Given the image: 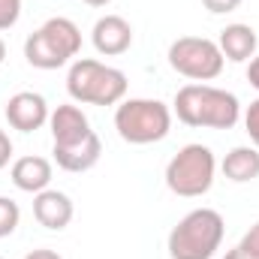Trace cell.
<instances>
[{
    "instance_id": "cell-10",
    "label": "cell",
    "mask_w": 259,
    "mask_h": 259,
    "mask_svg": "<svg viewBox=\"0 0 259 259\" xmlns=\"http://www.w3.org/2000/svg\"><path fill=\"white\" fill-rule=\"evenodd\" d=\"M91 42L103 58H118V55L130 52V46H133V27L121 15H103V18H97V24L91 30Z\"/></svg>"
},
{
    "instance_id": "cell-22",
    "label": "cell",
    "mask_w": 259,
    "mask_h": 259,
    "mask_svg": "<svg viewBox=\"0 0 259 259\" xmlns=\"http://www.w3.org/2000/svg\"><path fill=\"white\" fill-rule=\"evenodd\" d=\"M247 81H250V88L259 91V55H253L250 64H247Z\"/></svg>"
},
{
    "instance_id": "cell-3",
    "label": "cell",
    "mask_w": 259,
    "mask_h": 259,
    "mask_svg": "<svg viewBox=\"0 0 259 259\" xmlns=\"http://www.w3.org/2000/svg\"><path fill=\"white\" fill-rule=\"evenodd\" d=\"M223 214L214 208H193L178 220V226L169 232V256L172 259H211L223 244Z\"/></svg>"
},
{
    "instance_id": "cell-12",
    "label": "cell",
    "mask_w": 259,
    "mask_h": 259,
    "mask_svg": "<svg viewBox=\"0 0 259 259\" xmlns=\"http://www.w3.org/2000/svg\"><path fill=\"white\" fill-rule=\"evenodd\" d=\"M9 178L21 193L36 196L49 190V184H52V163L46 157H18L9 169Z\"/></svg>"
},
{
    "instance_id": "cell-14",
    "label": "cell",
    "mask_w": 259,
    "mask_h": 259,
    "mask_svg": "<svg viewBox=\"0 0 259 259\" xmlns=\"http://www.w3.org/2000/svg\"><path fill=\"white\" fill-rule=\"evenodd\" d=\"M217 46H220V52H223L226 61L244 64V61H250V58L256 55V30H253L250 24H241V21L226 24V27L220 30Z\"/></svg>"
},
{
    "instance_id": "cell-17",
    "label": "cell",
    "mask_w": 259,
    "mask_h": 259,
    "mask_svg": "<svg viewBox=\"0 0 259 259\" xmlns=\"http://www.w3.org/2000/svg\"><path fill=\"white\" fill-rule=\"evenodd\" d=\"M21 18V0H0V30L15 27Z\"/></svg>"
},
{
    "instance_id": "cell-1",
    "label": "cell",
    "mask_w": 259,
    "mask_h": 259,
    "mask_svg": "<svg viewBox=\"0 0 259 259\" xmlns=\"http://www.w3.org/2000/svg\"><path fill=\"white\" fill-rule=\"evenodd\" d=\"M172 112L178 115L181 124L205 130H232L241 121V103L232 91L190 81L175 94Z\"/></svg>"
},
{
    "instance_id": "cell-15",
    "label": "cell",
    "mask_w": 259,
    "mask_h": 259,
    "mask_svg": "<svg viewBox=\"0 0 259 259\" xmlns=\"http://www.w3.org/2000/svg\"><path fill=\"white\" fill-rule=\"evenodd\" d=\"M223 175L235 184H247V181H256L259 178V151L253 145H238L232 148L223 163H220Z\"/></svg>"
},
{
    "instance_id": "cell-7",
    "label": "cell",
    "mask_w": 259,
    "mask_h": 259,
    "mask_svg": "<svg viewBox=\"0 0 259 259\" xmlns=\"http://www.w3.org/2000/svg\"><path fill=\"white\" fill-rule=\"evenodd\" d=\"M169 66L190 78V81H211L223 72V52L214 39H205V36H178L172 46H169Z\"/></svg>"
},
{
    "instance_id": "cell-19",
    "label": "cell",
    "mask_w": 259,
    "mask_h": 259,
    "mask_svg": "<svg viewBox=\"0 0 259 259\" xmlns=\"http://www.w3.org/2000/svg\"><path fill=\"white\" fill-rule=\"evenodd\" d=\"M244 253H250V256H256L259 259V220L244 232V238H241V244H238Z\"/></svg>"
},
{
    "instance_id": "cell-24",
    "label": "cell",
    "mask_w": 259,
    "mask_h": 259,
    "mask_svg": "<svg viewBox=\"0 0 259 259\" xmlns=\"http://www.w3.org/2000/svg\"><path fill=\"white\" fill-rule=\"evenodd\" d=\"M223 259H256V256H250V253H244L241 247H232V250H229V253H226Z\"/></svg>"
},
{
    "instance_id": "cell-9",
    "label": "cell",
    "mask_w": 259,
    "mask_h": 259,
    "mask_svg": "<svg viewBox=\"0 0 259 259\" xmlns=\"http://www.w3.org/2000/svg\"><path fill=\"white\" fill-rule=\"evenodd\" d=\"M49 127H52V142H55L52 148H72V145H81L84 139L94 136L88 115L72 103L58 106L49 115Z\"/></svg>"
},
{
    "instance_id": "cell-8",
    "label": "cell",
    "mask_w": 259,
    "mask_h": 259,
    "mask_svg": "<svg viewBox=\"0 0 259 259\" xmlns=\"http://www.w3.org/2000/svg\"><path fill=\"white\" fill-rule=\"evenodd\" d=\"M49 103L42 94H33V91H18L6 100V121L12 130H21V133H33V130L46 127L49 124Z\"/></svg>"
},
{
    "instance_id": "cell-25",
    "label": "cell",
    "mask_w": 259,
    "mask_h": 259,
    "mask_svg": "<svg viewBox=\"0 0 259 259\" xmlns=\"http://www.w3.org/2000/svg\"><path fill=\"white\" fill-rule=\"evenodd\" d=\"M84 3H88V6H94V9H100V6H109L112 0H84Z\"/></svg>"
},
{
    "instance_id": "cell-27",
    "label": "cell",
    "mask_w": 259,
    "mask_h": 259,
    "mask_svg": "<svg viewBox=\"0 0 259 259\" xmlns=\"http://www.w3.org/2000/svg\"><path fill=\"white\" fill-rule=\"evenodd\" d=\"M0 259H3V256H0Z\"/></svg>"
},
{
    "instance_id": "cell-21",
    "label": "cell",
    "mask_w": 259,
    "mask_h": 259,
    "mask_svg": "<svg viewBox=\"0 0 259 259\" xmlns=\"http://www.w3.org/2000/svg\"><path fill=\"white\" fill-rule=\"evenodd\" d=\"M12 160V142L6 136V130H0V169H6Z\"/></svg>"
},
{
    "instance_id": "cell-11",
    "label": "cell",
    "mask_w": 259,
    "mask_h": 259,
    "mask_svg": "<svg viewBox=\"0 0 259 259\" xmlns=\"http://www.w3.org/2000/svg\"><path fill=\"white\" fill-rule=\"evenodd\" d=\"M72 199L61 190H42V193L33 196V217L39 226L52 229V232H61L72 223Z\"/></svg>"
},
{
    "instance_id": "cell-23",
    "label": "cell",
    "mask_w": 259,
    "mask_h": 259,
    "mask_svg": "<svg viewBox=\"0 0 259 259\" xmlns=\"http://www.w3.org/2000/svg\"><path fill=\"white\" fill-rule=\"evenodd\" d=\"M24 259H64L58 250H49V247H39V250H30Z\"/></svg>"
},
{
    "instance_id": "cell-13",
    "label": "cell",
    "mask_w": 259,
    "mask_h": 259,
    "mask_svg": "<svg viewBox=\"0 0 259 259\" xmlns=\"http://www.w3.org/2000/svg\"><path fill=\"white\" fill-rule=\"evenodd\" d=\"M100 154H103V142L100 136L94 133L91 139H84L81 145H72V148H52V157L58 163V169L72 172V175H81L88 169H94L100 163Z\"/></svg>"
},
{
    "instance_id": "cell-2",
    "label": "cell",
    "mask_w": 259,
    "mask_h": 259,
    "mask_svg": "<svg viewBox=\"0 0 259 259\" xmlns=\"http://www.w3.org/2000/svg\"><path fill=\"white\" fill-rule=\"evenodd\" d=\"M66 94L81 106H118L127 97V75L94 58H78L66 72Z\"/></svg>"
},
{
    "instance_id": "cell-6",
    "label": "cell",
    "mask_w": 259,
    "mask_h": 259,
    "mask_svg": "<svg viewBox=\"0 0 259 259\" xmlns=\"http://www.w3.org/2000/svg\"><path fill=\"white\" fill-rule=\"evenodd\" d=\"M217 175V160L208 145H184L166 166V187L181 199H199L211 190Z\"/></svg>"
},
{
    "instance_id": "cell-18",
    "label": "cell",
    "mask_w": 259,
    "mask_h": 259,
    "mask_svg": "<svg viewBox=\"0 0 259 259\" xmlns=\"http://www.w3.org/2000/svg\"><path fill=\"white\" fill-rule=\"evenodd\" d=\"M244 130H247L253 148L259 151V100H253V103L247 106V112H244Z\"/></svg>"
},
{
    "instance_id": "cell-20",
    "label": "cell",
    "mask_w": 259,
    "mask_h": 259,
    "mask_svg": "<svg viewBox=\"0 0 259 259\" xmlns=\"http://www.w3.org/2000/svg\"><path fill=\"white\" fill-rule=\"evenodd\" d=\"M202 6L214 15H226V12H235L241 6V0H202Z\"/></svg>"
},
{
    "instance_id": "cell-4",
    "label": "cell",
    "mask_w": 259,
    "mask_h": 259,
    "mask_svg": "<svg viewBox=\"0 0 259 259\" xmlns=\"http://www.w3.org/2000/svg\"><path fill=\"white\" fill-rule=\"evenodd\" d=\"M115 130L130 145H154L163 142L172 130V109L160 100L130 97L115 109Z\"/></svg>"
},
{
    "instance_id": "cell-16",
    "label": "cell",
    "mask_w": 259,
    "mask_h": 259,
    "mask_svg": "<svg viewBox=\"0 0 259 259\" xmlns=\"http://www.w3.org/2000/svg\"><path fill=\"white\" fill-rule=\"evenodd\" d=\"M18 220H21V208L9 196H0V238L12 235L18 229Z\"/></svg>"
},
{
    "instance_id": "cell-26",
    "label": "cell",
    "mask_w": 259,
    "mask_h": 259,
    "mask_svg": "<svg viewBox=\"0 0 259 259\" xmlns=\"http://www.w3.org/2000/svg\"><path fill=\"white\" fill-rule=\"evenodd\" d=\"M3 61H6V42L0 39V64H3Z\"/></svg>"
},
{
    "instance_id": "cell-5",
    "label": "cell",
    "mask_w": 259,
    "mask_h": 259,
    "mask_svg": "<svg viewBox=\"0 0 259 259\" xmlns=\"http://www.w3.org/2000/svg\"><path fill=\"white\" fill-rule=\"evenodd\" d=\"M81 52V30L69 18H49L24 39V58L36 69H61Z\"/></svg>"
}]
</instances>
